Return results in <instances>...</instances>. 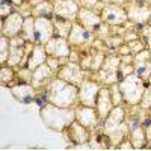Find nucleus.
<instances>
[{
	"instance_id": "f257e3e1",
	"label": "nucleus",
	"mask_w": 151,
	"mask_h": 151,
	"mask_svg": "<svg viewBox=\"0 0 151 151\" xmlns=\"http://www.w3.org/2000/svg\"><path fill=\"white\" fill-rule=\"evenodd\" d=\"M45 101L59 107H76L79 104V86L71 85L60 77H53L42 89Z\"/></svg>"
},
{
	"instance_id": "f03ea898",
	"label": "nucleus",
	"mask_w": 151,
	"mask_h": 151,
	"mask_svg": "<svg viewBox=\"0 0 151 151\" xmlns=\"http://www.w3.org/2000/svg\"><path fill=\"white\" fill-rule=\"evenodd\" d=\"M101 125L103 132L110 141V150H116L118 145L130 134V125L127 122V109H125V106L124 104L115 106Z\"/></svg>"
},
{
	"instance_id": "7ed1b4c3",
	"label": "nucleus",
	"mask_w": 151,
	"mask_h": 151,
	"mask_svg": "<svg viewBox=\"0 0 151 151\" xmlns=\"http://www.w3.org/2000/svg\"><path fill=\"white\" fill-rule=\"evenodd\" d=\"M40 115L47 129L64 133L73 124V121H76V107H59L44 101L40 109Z\"/></svg>"
},
{
	"instance_id": "20e7f679",
	"label": "nucleus",
	"mask_w": 151,
	"mask_h": 151,
	"mask_svg": "<svg viewBox=\"0 0 151 151\" xmlns=\"http://www.w3.org/2000/svg\"><path fill=\"white\" fill-rule=\"evenodd\" d=\"M118 85H119V89L124 98V104L133 107V106L141 104L142 95L145 92V88L148 83L144 82L136 73H132L127 77L121 79Z\"/></svg>"
},
{
	"instance_id": "39448f33",
	"label": "nucleus",
	"mask_w": 151,
	"mask_h": 151,
	"mask_svg": "<svg viewBox=\"0 0 151 151\" xmlns=\"http://www.w3.org/2000/svg\"><path fill=\"white\" fill-rule=\"evenodd\" d=\"M119 64H121V58L116 53H109L104 59L103 67L100 68V71L92 73L94 76L91 79L100 82L104 86L119 83V80H121V77H119Z\"/></svg>"
},
{
	"instance_id": "423d86ee",
	"label": "nucleus",
	"mask_w": 151,
	"mask_h": 151,
	"mask_svg": "<svg viewBox=\"0 0 151 151\" xmlns=\"http://www.w3.org/2000/svg\"><path fill=\"white\" fill-rule=\"evenodd\" d=\"M124 8H125V11H127L129 21L132 24L144 26V24L150 23V18H151V0H144V2L130 0Z\"/></svg>"
},
{
	"instance_id": "0eeeda50",
	"label": "nucleus",
	"mask_w": 151,
	"mask_h": 151,
	"mask_svg": "<svg viewBox=\"0 0 151 151\" xmlns=\"http://www.w3.org/2000/svg\"><path fill=\"white\" fill-rule=\"evenodd\" d=\"M100 14H101L103 23L109 24V26H127L129 24V15L124 6L106 3Z\"/></svg>"
},
{
	"instance_id": "6e6552de",
	"label": "nucleus",
	"mask_w": 151,
	"mask_h": 151,
	"mask_svg": "<svg viewBox=\"0 0 151 151\" xmlns=\"http://www.w3.org/2000/svg\"><path fill=\"white\" fill-rule=\"evenodd\" d=\"M101 83L91 79V77H86L83 80V83L79 86V104L83 106H91L95 107L97 106V98L100 94V89H101Z\"/></svg>"
},
{
	"instance_id": "1a4fd4ad",
	"label": "nucleus",
	"mask_w": 151,
	"mask_h": 151,
	"mask_svg": "<svg viewBox=\"0 0 151 151\" xmlns=\"http://www.w3.org/2000/svg\"><path fill=\"white\" fill-rule=\"evenodd\" d=\"M94 40H95V35H94L92 30L86 29L82 24H79L77 21H74L71 33L68 36V42H70L71 47L80 48V50L91 48V44H92Z\"/></svg>"
},
{
	"instance_id": "9d476101",
	"label": "nucleus",
	"mask_w": 151,
	"mask_h": 151,
	"mask_svg": "<svg viewBox=\"0 0 151 151\" xmlns=\"http://www.w3.org/2000/svg\"><path fill=\"white\" fill-rule=\"evenodd\" d=\"M56 76L67 80L71 85L80 86L83 83V80L88 77V71H85L82 68V65L77 64V62H67L65 65H62V68L58 71Z\"/></svg>"
},
{
	"instance_id": "9b49d317",
	"label": "nucleus",
	"mask_w": 151,
	"mask_h": 151,
	"mask_svg": "<svg viewBox=\"0 0 151 151\" xmlns=\"http://www.w3.org/2000/svg\"><path fill=\"white\" fill-rule=\"evenodd\" d=\"M76 119H77L82 125L88 127L89 130L100 127L103 122L98 116V112L95 107L91 106H83V104H77L76 106Z\"/></svg>"
},
{
	"instance_id": "f8f14e48",
	"label": "nucleus",
	"mask_w": 151,
	"mask_h": 151,
	"mask_svg": "<svg viewBox=\"0 0 151 151\" xmlns=\"http://www.w3.org/2000/svg\"><path fill=\"white\" fill-rule=\"evenodd\" d=\"M35 33H36V44L45 45L52 38L56 36L53 18H47V17L35 18Z\"/></svg>"
},
{
	"instance_id": "ddd939ff",
	"label": "nucleus",
	"mask_w": 151,
	"mask_h": 151,
	"mask_svg": "<svg viewBox=\"0 0 151 151\" xmlns=\"http://www.w3.org/2000/svg\"><path fill=\"white\" fill-rule=\"evenodd\" d=\"M11 40V50H9V58H8V64L9 67L18 68L21 65V62L24 59V55H26V44L27 41L24 40L21 35L9 38Z\"/></svg>"
},
{
	"instance_id": "4468645a",
	"label": "nucleus",
	"mask_w": 151,
	"mask_h": 151,
	"mask_svg": "<svg viewBox=\"0 0 151 151\" xmlns=\"http://www.w3.org/2000/svg\"><path fill=\"white\" fill-rule=\"evenodd\" d=\"M53 6H55V17H60L70 21L77 20V14L80 9L77 0H55Z\"/></svg>"
},
{
	"instance_id": "2eb2a0df",
	"label": "nucleus",
	"mask_w": 151,
	"mask_h": 151,
	"mask_svg": "<svg viewBox=\"0 0 151 151\" xmlns=\"http://www.w3.org/2000/svg\"><path fill=\"white\" fill-rule=\"evenodd\" d=\"M44 47H45V52H47L48 56H55V58H59V59H70L71 45H70L67 38L55 36Z\"/></svg>"
},
{
	"instance_id": "dca6fc26",
	"label": "nucleus",
	"mask_w": 151,
	"mask_h": 151,
	"mask_svg": "<svg viewBox=\"0 0 151 151\" xmlns=\"http://www.w3.org/2000/svg\"><path fill=\"white\" fill-rule=\"evenodd\" d=\"M40 92L42 91H38L35 86H32L30 83H17V85H12L11 86V94L17 101L20 103H30L35 101V100L40 97Z\"/></svg>"
},
{
	"instance_id": "f3484780",
	"label": "nucleus",
	"mask_w": 151,
	"mask_h": 151,
	"mask_svg": "<svg viewBox=\"0 0 151 151\" xmlns=\"http://www.w3.org/2000/svg\"><path fill=\"white\" fill-rule=\"evenodd\" d=\"M23 24H24V17L18 11L12 12L11 15H8L6 18L2 20V35H5L8 38L18 36L21 33Z\"/></svg>"
},
{
	"instance_id": "a211bd4d",
	"label": "nucleus",
	"mask_w": 151,
	"mask_h": 151,
	"mask_svg": "<svg viewBox=\"0 0 151 151\" xmlns=\"http://www.w3.org/2000/svg\"><path fill=\"white\" fill-rule=\"evenodd\" d=\"M53 77H56L55 71L50 68V65L47 62H44L42 65H40L38 68L33 70V74H32V82L30 85L35 86L38 91H42L44 88L48 85V82L52 80Z\"/></svg>"
},
{
	"instance_id": "6ab92c4d",
	"label": "nucleus",
	"mask_w": 151,
	"mask_h": 151,
	"mask_svg": "<svg viewBox=\"0 0 151 151\" xmlns=\"http://www.w3.org/2000/svg\"><path fill=\"white\" fill-rule=\"evenodd\" d=\"M115 107L112 101V94H110V88L109 86H101V89H100V94H98V98H97V112H98V116L101 119V122L107 118V115L112 112V109Z\"/></svg>"
},
{
	"instance_id": "aec40b11",
	"label": "nucleus",
	"mask_w": 151,
	"mask_h": 151,
	"mask_svg": "<svg viewBox=\"0 0 151 151\" xmlns=\"http://www.w3.org/2000/svg\"><path fill=\"white\" fill-rule=\"evenodd\" d=\"M64 134L67 137H70V141L73 144H86L89 142V137H91V130L82 125L77 119L73 121V124L64 132Z\"/></svg>"
},
{
	"instance_id": "412c9836",
	"label": "nucleus",
	"mask_w": 151,
	"mask_h": 151,
	"mask_svg": "<svg viewBox=\"0 0 151 151\" xmlns=\"http://www.w3.org/2000/svg\"><path fill=\"white\" fill-rule=\"evenodd\" d=\"M77 21L79 24H82L83 27L89 29V30H95L100 24L103 23L101 20V14L94 9H86V8H80L79 9V14H77Z\"/></svg>"
},
{
	"instance_id": "4be33fe9",
	"label": "nucleus",
	"mask_w": 151,
	"mask_h": 151,
	"mask_svg": "<svg viewBox=\"0 0 151 151\" xmlns=\"http://www.w3.org/2000/svg\"><path fill=\"white\" fill-rule=\"evenodd\" d=\"M89 145L91 150H110V141L103 132V125L91 130V137H89Z\"/></svg>"
},
{
	"instance_id": "5701e85b",
	"label": "nucleus",
	"mask_w": 151,
	"mask_h": 151,
	"mask_svg": "<svg viewBox=\"0 0 151 151\" xmlns=\"http://www.w3.org/2000/svg\"><path fill=\"white\" fill-rule=\"evenodd\" d=\"M47 58H48V55H47V52H45V47L41 45V44H35V45H33V50H32L30 55H29V59H27L26 67L33 71L35 68H38L40 65H42L44 62H47Z\"/></svg>"
},
{
	"instance_id": "b1692460",
	"label": "nucleus",
	"mask_w": 151,
	"mask_h": 151,
	"mask_svg": "<svg viewBox=\"0 0 151 151\" xmlns=\"http://www.w3.org/2000/svg\"><path fill=\"white\" fill-rule=\"evenodd\" d=\"M129 139L132 142V145L134 147V150H144L147 148V133H145V125L144 124H139L133 127L130 130V134H129Z\"/></svg>"
},
{
	"instance_id": "393cba45",
	"label": "nucleus",
	"mask_w": 151,
	"mask_h": 151,
	"mask_svg": "<svg viewBox=\"0 0 151 151\" xmlns=\"http://www.w3.org/2000/svg\"><path fill=\"white\" fill-rule=\"evenodd\" d=\"M53 24H55V35L60 36V38H67L68 40L74 21L60 18V17H53Z\"/></svg>"
},
{
	"instance_id": "a878e982",
	"label": "nucleus",
	"mask_w": 151,
	"mask_h": 151,
	"mask_svg": "<svg viewBox=\"0 0 151 151\" xmlns=\"http://www.w3.org/2000/svg\"><path fill=\"white\" fill-rule=\"evenodd\" d=\"M32 15L35 18L38 17H47V18H53L55 17V6L52 0H44L42 3L36 5L32 8Z\"/></svg>"
},
{
	"instance_id": "bb28decb",
	"label": "nucleus",
	"mask_w": 151,
	"mask_h": 151,
	"mask_svg": "<svg viewBox=\"0 0 151 151\" xmlns=\"http://www.w3.org/2000/svg\"><path fill=\"white\" fill-rule=\"evenodd\" d=\"M24 40L27 42H33L36 44V33H35V17L29 15L24 18V24H23V29L20 33Z\"/></svg>"
},
{
	"instance_id": "cd10ccee",
	"label": "nucleus",
	"mask_w": 151,
	"mask_h": 151,
	"mask_svg": "<svg viewBox=\"0 0 151 151\" xmlns=\"http://www.w3.org/2000/svg\"><path fill=\"white\" fill-rule=\"evenodd\" d=\"M134 73L139 77L148 83L150 74H151V59H139L134 58Z\"/></svg>"
},
{
	"instance_id": "c85d7f7f",
	"label": "nucleus",
	"mask_w": 151,
	"mask_h": 151,
	"mask_svg": "<svg viewBox=\"0 0 151 151\" xmlns=\"http://www.w3.org/2000/svg\"><path fill=\"white\" fill-rule=\"evenodd\" d=\"M121 58V64H119V77L124 79L134 73V56L127 55V56H119Z\"/></svg>"
},
{
	"instance_id": "c756f323",
	"label": "nucleus",
	"mask_w": 151,
	"mask_h": 151,
	"mask_svg": "<svg viewBox=\"0 0 151 151\" xmlns=\"http://www.w3.org/2000/svg\"><path fill=\"white\" fill-rule=\"evenodd\" d=\"M15 68L14 67H9V65H2L0 68V83L2 86H12V82L15 79Z\"/></svg>"
},
{
	"instance_id": "7c9ffc66",
	"label": "nucleus",
	"mask_w": 151,
	"mask_h": 151,
	"mask_svg": "<svg viewBox=\"0 0 151 151\" xmlns=\"http://www.w3.org/2000/svg\"><path fill=\"white\" fill-rule=\"evenodd\" d=\"M106 52L103 50H94L92 48V60H91V73H97L100 71V68L103 67L104 64V59H106Z\"/></svg>"
},
{
	"instance_id": "2f4dec72",
	"label": "nucleus",
	"mask_w": 151,
	"mask_h": 151,
	"mask_svg": "<svg viewBox=\"0 0 151 151\" xmlns=\"http://www.w3.org/2000/svg\"><path fill=\"white\" fill-rule=\"evenodd\" d=\"M9 50H11V40L8 36L2 35L0 36V65H6L8 64Z\"/></svg>"
},
{
	"instance_id": "473e14b6",
	"label": "nucleus",
	"mask_w": 151,
	"mask_h": 151,
	"mask_svg": "<svg viewBox=\"0 0 151 151\" xmlns=\"http://www.w3.org/2000/svg\"><path fill=\"white\" fill-rule=\"evenodd\" d=\"M80 8H86V9H94L97 12H101V9L104 8L106 3H103L101 0H77Z\"/></svg>"
},
{
	"instance_id": "72a5a7b5",
	"label": "nucleus",
	"mask_w": 151,
	"mask_h": 151,
	"mask_svg": "<svg viewBox=\"0 0 151 151\" xmlns=\"http://www.w3.org/2000/svg\"><path fill=\"white\" fill-rule=\"evenodd\" d=\"M127 45L130 47L132 55H133V56H134V55H137V53H141L142 50L148 48V47H147V41L144 40V38H137V40L129 41V42H127Z\"/></svg>"
},
{
	"instance_id": "f704fd0d",
	"label": "nucleus",
	"mask_w": 151,
	"mask_h": 151,
	"mask_svg": "<svg viewBox=\"0 0 151 151\" xmlns=\"http://www.w3.org/2000/svg\"><path fill=\"white\" fill-rule=\"evenodd\" d=\"M94 35H95V38H100V40L104 41L106 38L112 36V26H109V24H106V23H101L94 30Z\"/></svg>"
},
{
	"instance_id": "c9c22d12",
	"label": "nucleus",
	"mask_w": 151,
	"mask_h": 151,
	"mask_svg": "<svg viewBox=\"0 0 151 151\" xmlns=\"http://www.w3.org/2000/svg\"><path fill=\"white\" fill-rule=\"evenodd\" d=\"M110 94H112V101L115 106H121L124 104V98H122V94H121V89H119V85L115 83V85H110Z\"/></svg>"
},
{
	"instance_id": "e433bc0d",
	"label": "nucleus",
	"mask_w": 151,
	"mask_h": 151,
	"mask_svg": "<svg viewBox=\"0 0 151 151\" xmlns=\"http://www.w3.org/2000/svg\"><path fill=\"white\" fill-rule=\"evenodd\" d=\"M17 11V6L14 3H11L9 0H2V6H0V15H2V20L6 18L8 15H11L12 12Z\"/></svg>"
},
{
	"instance_id": "4c0bfd02",
	"label": "nucleus",
	"mask_w": 151,
	"mask_h": 151,
	"mask_svg": "<svg viewBox=\"0 0 151 151\" xmlns=\"http://www.w3.org/2000/svg\"><path fill=\"white\" fill-rule=\"evenodd\" d=\"M32 74H33V71H32L30 68H27V67H18L17 76H18L20 82H23V83H30V82H32Z\"/></svg>"
},
{
	"instance_id": "58836bf2",
	"label": "nucleus",
	"mask_w": 151,
	"mask_h": 151,
	"mask_svg": "<svg viewBox=\"0 0 151 151\" xmlns=\"http://www.w3.org/2000/svg\"><path fill=\"white\" fill-rule=\"evenodd\" d=\"M139 107H141L142 110H148V109L151 107V86H150V85H147V88H145V92H144V95H142V100H141Z\"/></svg>"
},
{
	"instance_id": "ea45409f",
	"label": "nucleus",
	"mask_w": 151,
	"mask_h": 151,
	"mask_svg": "<svg viewBox=\"0 0 151 151\" xmlns=\"http://www.w3.org/2000/svg\"><path fill=\"white\" fill-rule=\"evenodd\" d=\"M139 35L144 38L147 42H151V24H144V26H141Z\"/></svg>"
},
{
	"instance_id": "a19ab883",
	"label": "nucleus",
	"mask_w": 151,
	"mask_h": 151,
	"mask_svg": "<svg viewBox=\"0 0 151 151\" xmlns=\"http://www.w3.org/2000/svg\"><path fill=\"white\" fill-rule=\"evenodd\" d=\"M115 53H116L118 56H127V55H132V50H130V47L127 45V42H124V44H121V45L115 50Z\"/></svg>"
},
{
	"instance_id": "79ce46f5",
	"label": "nucleus",
	"mask_w": 151,
	"mask_h": 151,
	"mask_svg": "<svg viewBox=\"0 0 151 151\" xmlns=\"http://www.w3.org/2000/svg\"><path fill=\"white\" fill-rule=\"evenodd\" d=\"M116 150H121V151H132V150H134V147L132 145V142H130L129 137H125V139L118 145V148H116Z\"/></svg>"
},
{
	"instance_id": "37998d69",
	"label": "nucleus",
	"mask_w": 151,
	"mask_h": 151,
	"mask_svg": "<svg viewBox=\"0 0 151 151\" xmlns=\"http://www.w3.org/2000/svg\"><path fill=\"white\" fill-rule=\"evenodd\" d=\"M145 133H147V148H151V121L145 124Z\"/></svg>"
},
{
	"instance_id": "c03bdc74",
	"label": "nucleus",
	"mask_w": 151,
	"mask_h": 151,
	"mask_svg": "<svg viewBox=\"0 0 151 151\" xmlns=\"http://www.w3.org/2000/svg\"><path fill=\"white\" fill-rule=\"evenodd\" d=\"M130 2V0H112L110 3H115V5H119V6H125Z\"/></svg>"
},
{
	"instance_id": "a18cd8bd",
	"label": "nucleus",
	"mask_w": 151,
	"mask_h": 151,
	"mask_svg": "<svg viewBox=\"0 0 151 151\" xmlns=\"http://www.w3.org/2000/svg\"><path fill=\"white\" fill-rule=\"evenodd\" d=\"M26 2H27V3H29V5H30V6L33 8V6H36V5H40V3H42L44 0H26Z\"/></svg>"
},
{
	"instance_id": "49530a36",
	"label": "nucleus",
	"mask_w": 151,
	"mask_h": 151,
	"mask_svg": "<svg viewBox=\"0 0 151 151\" xmlns=\"http://www.w3.org/2000/svg\"><path fill=\"white\" fill-rule=\"evenodd\" d=\"M9 2H11V3H14L15 6H21L24 2H26V0H9Z\"/></svg>"
},
{
	"instance_id": "de8ad7c7",
	"label": "nucleus",
	"mask_w": 151,
	"mask_h": 151,
	"mask_svg": "<svg viewBox=\"0 0 151 151\" xmlns=\"http://www.w3.org/2000/svg\"><path fill=\"white\" fill-rule=\"evenodd\" d=\"M147 115H148V121H151V107L147 110Z\"/></svg>"
},
{
	"instance_id": "09e8293b",
	"label": "nucleus",
	"mask_w": 151,
	"mask_h": 151,
	"mask_svg": "<svg viewBox=\"0 0 151 151\" xmlns=\"http://www.w3.org/2000/svg\"><path fill=\"white\" fill-rule=\"evenodd\" d=\"M101 2H103V3H110L112 0H101Z\"/></svg>"
},
{
	"instance_id": "8fccbe9b",
	"label": "nucleus",
	"mask_w": 151,
	"mask_h": 151,
	"mask_svg": "<svg viewBox=\"0 0 151 151\" xmlns=\"http://www.w3.org/2000/svg\"><path fill=\"white\" fill-rule=\"evenodd\" d=\"M148 85L151 86V74H150V79H148Z\"/></svg>"
},
{
	"instance_id": "3c124183",
	"label": "nucleus",
	"mask_w": 151,
	"mask_h": 151,
	"mask_svg": "<svg viewBox=\"0 0 151 151\" xmlns=\"http://www.w3.org/2000/svg\"><path fill=\"white\" fill-rule=\"evenodd\" d=\"M136 2H144V0H136Z\"/></svg>"
},
{
	"instance_id": "603ef678",
	"label": "nucleus",
	"mask_w": 151,
	"mask_h": 151,
	"mask_svg": "<svg viewBox=\"0 0 151 151\" xmlns=\"http://www.w3.org/2000/svg\"><path fill=\"white\" fill-rule=\"evenodd\" d=\"M148 24H151V18H150V23H148Z\"/></svg>"
},
{
	"instance_id": "864d4df0",
	"label": "nucleus",
	"mask_w": 151,
	"mask_h": 151,
	"mask_svg": "<svg viewBox=\"0 0 151 151\" xmlns=\"http://www.w3.org/2000/svg\"><path fill=\"white\" fill-rule=\"evenodd\" d=\"M52 2H55V0H52Z\"/></svg>"
}]
</instances>
